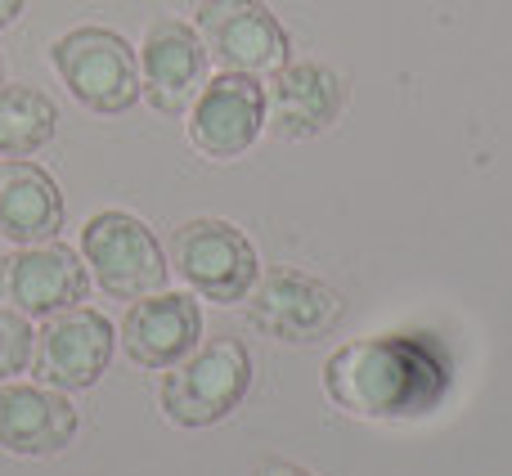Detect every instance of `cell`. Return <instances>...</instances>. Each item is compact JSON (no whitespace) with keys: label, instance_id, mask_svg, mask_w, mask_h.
Instances as JSON below:
<instances>
[{"label":"cell","instance_id":"cell-13","mask_svg":"<svg viewBox=\"0 0 512 476\" xmlns=\"http://www.w3.org/2000/svg\"><path fill=\"white\" fill-rule=\"evenodd\" d=\"M203 337V310L189 292H149L135 297V306L126 310L122 342L140 369H176L185 355L198 351Z\"/></svg>","mask_w":512,"mask_h":476},{"label":"cell","instance_id":"cell-3","mask_svg":"<svg viewBox=\"0 0 512 476\" xmlns=\"http://www.w3.org/2000/svg\"><path fill=\"white\" fill-rule=\"evenodd\" d=\"M68 95L90 113H126L140 99V59L113 27H72L50 45Z\"/></svg>","mask_w":512,"mask_h":476},{"label":"cell","instance_id":"cell-11","mask_svg":"<svg viewBox=\"0 0 512 476\" xmlns=\"http://www.w3.org/2000/svg\"><path fill=\"white\" fill-rule=\"evenodd\" d=\"M207 77V45L185 18L149 23L140 45V95L158 113H185Z\"/></svg>","mask_w":512,"mask_h":476},{"label":"cell","instance_id":"cell-8","mask_svg":"<svg viewBox=\"0 0 512 476\" xmlns=\"http://www.w3.org/2000/svg\"><path fill=\"white\" fill-rule=\"evenodd\" d=\"M198 36L207 45V59L225 72H270L288 63V32L261 0H203L198 5Z\"/></svg>","mask_w":512,"mask_h":476},{"label":"cell","instance_id":"cell-16","mask_svg":"<svg viewBox=\"0 0 512 476\" xmlns=\"http://www.w3.org/2000/svg\"><path fill=\"white\" fill-rule=\"evenodd\" d=\"M59 126V108L36 86H5L0 81V158H27L45 149Z\"/></svg>","mask_w":512,"mask_h":476},{"label":"cell","instance_id":"cell-17","mask_svg":"<svg viewBox=\"0 0 512 476\" xmlns=\"http://www.w3.org/2000/svg\"><path fill=\"white\" fill-rule=\"evenodd\" d=\"M32 324L27 315H18L14 306H0V382H9L14 373H23L32 364Z\"/></svg>","mask_w":512,"mask_h":476},{"label":"cell","instance_id":"cell-14","mask_svg":"<svg viewBox=\"0 0 512 476\" xmlns=\"http://www.w3.org/2000/svg\"><path fill=\"white\" fill-rule=\"evenodd\" d=\"M77 441V409L54 387H0V450L50 459Z\"/></svg>","mask_w":512,"mask_h":476},{"label":"cell","instance_id":"cell-7","mask_svg":"<svg viewBox=\"0 0 512 476\" xmlns=\"http://www.w3.org/2000/svg\"><path fill=\"white\" fill-rule=\"evenodd\" d=\"M252 328L279 337V342H319L342 319V292H333L324 279L301 274L292 265H274L265 279L248 292Z\"/></svg>","mask_w":512,"mask_h":476},{"label":"cell","instance_id":"cell-18","mask_svg":"<svg viewBox=\"0 0 512 476\" xmlns=\"http://www.w3.org/2000/svg\"><path fill=\"white\" fill-rule=\"evenodd\" d=\"M252 476H315V472L297 468V463H288V459H270V463H261Z\"/></svg>","mask_w":512,"mask_h":476},{"label":"cell","instance_id":"cell-12","mask_svg":"<svg viewBox=\"0 0 512 476\" xmlns=\"http://www.w3.org/2000/svg\"><path fill=\"white\" fill-rule=\"evenodd\" d=\"M346 108V81L324 63H279L265 81V113L279 140H315Z\"/></svg>","mask_w":512,"mask_h":476},{"label":"cell","instance_id":"cell-4","mask_svg":"<svg viewBox=\"0 0 512 476\" xmlns=\"http://www.w3.org/2000/svg\"><path fill=\"white\" fill-rule=\"evenodd\" d=\"M81 252L95 283L117 301H135L167 288V256L162 243L140 216L131 212H99L81 230Z\"/></svg>","mask_w":512,"mask_h":476},{"label":"cell","instance_id":"cell-1","mask_svg":"<svg viewBox=\"0 0 512 476\" xmlns=\"http://www.w3.org/2000/svg\"><path fill=\"white\" fill-rule=\"evenodd\" d=\"M450 387L454 360L432 333L360 337L324 360L328 400L373 423H414L436 414Z\"/></svg>","mask_w":512,"mask_h":476},{"label":"cell","instance_id":"cell-9","mask_svg":"<svg viewBox=\"0 0 512 476\" xmlns=\"http://www.w3.org/2000/svg\"><path fill=\"white\" fill-rule=\"evenodd\" d=\"M265 126V86L248 72H221L198 90L189 113V144L216 162H230L252 149Z\"/></svg>","mask_w":512,"mask_h":476},{"label":"cell","instance_id":"cell-20","mask_svg":"<svg viewBox=\"0 0 512 476\" xmlns=\"http://www.w3.org/2000/svg\"><path fill=\"white\" fill-rule=\"evenodd\" d=\"M0 81H5V59H0Z\"/></svg>","mask_w":512,"mask_h":476},{"label":"cell","instance_id":"cell-6","mask_svg":"<svg viewBox=\"0 0 512 476\" xmlns=\"http://www.w3.org/2000/svg\"><path fill=\"white\" fill-rule=\"evenodd\" d=\"M117 333L99 310H63V315H50L45 328L32 342V373L41 378V387L54 391H86L95 387L108 373V360H113Z\"/></svg>","mask_w":512,"mask_h":476},{"label":"cell","instance_id":"cell-19","mask_svg":"<svg viewBox=\"0 0 512 476\" xmlns=\"http://www.w3.org/2000/svg\"><path fill=\"white\" fill-rule=\"evenodd\" d=\"M18 14H23V0H0V27H9Z\"/></svg>","mask_w":512,"mask_h":476},{"label":"cell","instance_id":"cell-15","mask_svg":"<svg viewBox=\"0 0 512 476\" xmlns=\"http://www.w3.org/2000/svg\"><path fill=\"white\" fill-rule=\"evenodd\" d=\"M63 225V194L36 162H0V238L14 247L50 243Z\"/></svg>","mask_w":512,"mask_h":476},{"label":"cell","instance_id":"cell-2","mask_svg":"<svg viewBox=\"0 0 512 476\" xmlns=\"http://www.w3.org/2000/svg\"><path fill=\"white\" fill-rule=\"evenodd\" d=\"M252 387V355L239 337H216L185 355L162 378V414L176 427H216L243 405Z\"/></svg>","mask_w":512,"mask_h":476},{"label":"cell","instance_id":"cell-5","mask_svg":"<svg viewBox=\"0 0 512 476\" xmlns=\"http://www.w3.org/2000/svg\"><path fill=\"white\" fill-rule=\"evenodd\" d=\"M171 265L198 297L221 301V306L243 301L252 283L261 279L248 234L234 230L230 221H216V216H198V221L180 225L171 238Z\"/></svg>","mask_w":512,"mask_h":476},{"label":"cell","instance_id":"cell-10","mask_svg":"<svg viewBox=\"0 0 512 476\" xmlns=\"http://www.w3.org/2000/svg\"><path fill=\"white\" fill-rule=\"evenodd\" d=\"M0 288H5L9 306L18 315L32 319H50L72 310L90 288V270L81 265V256L72 247L54 243H32L18 247L14 256L0 261Z\"/></svg>","mask_w":512,"mask_h":476}]
</instances>
